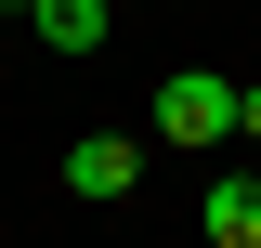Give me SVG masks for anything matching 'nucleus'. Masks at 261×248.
<instances>
[{
	"mask_svg": "<svg viewBox=\"0 0 261 248\" xmlns=\"http://www.w3.org/2000/svg\"><path fill=\"white\" fill-rule=\"evenodd\" d=\"M222 131H235V79H196V65H170V79H157V144H222Z\"/></svg>",
	"mask_w": 261,
	"mask_h": 248,
	"instance_id": "f257e3e1",
	"label": "nucleus"
},
{
	"mask_svg": "<svg viewBox=\"0 0 261 248\" xmlns=\"http://www.w3.org/2000/svg\"><path fill=\"white\" fill-rule=\"evenodd\" d=\"M65 183L79 196H130L144 183V144H130V131H79V144H65Z\"/></svg>",
	"mask_w": 261,
	"mask_h": 248,
	"instance_id": "f03ea898",
	"label": "nucleus"
},
{
	"mask_svg": "<svg viewBox=\"0 0 261 248\" xmlns=\"http://www.w3.org/2000/svg\"><path fill=\"white\" fill-rule=\"evenodd\" d=\"M27 27L53 53H105V0H27Z\"/></svg>",
	"mask_w": 261,
	"mask_h": 248,
	"instance_id": "7ed1b4c3",
	"label": "nucleus"
},
{
	"mask_svg": "<svg viewBox=\"0 0 261 248\" xmlns=\"http://www.w3.org/2000/svg\"><path fill=\"white\" fill-rule=\"evenodd\" d=\"M261 235V170L248 183H209V248H248Z\"/></svg>",
	"mask_w": 261,
	"mask_h": 248,
	"instance_id": "20e7f679",
	"label": "nucleus"
},
{
	"mask_svg": "<svg viewBox=\"0 0 261 248\" xmlns=\"http://www.w3.org/2000/svg\"><path fill=\"white\" fill-rule=\"evenodd\" d=\"M235 131H248V144H261V79H235Z\"/></svg>",
	"mask_w": 261,
	"mask_h": 248,
	"instance_id": "39448f33",
	"label": "nucleus"
},
{
	"mask_svg": "<svg viewBox=\"0 0 261 248\" xmlns=\"http://www.w3.org/2000/svg\"><path fill=\"white\" fill-rule=\"evenodd\" d=\"M13 13H27V0H13Z\"/></svg>",
	"mask_w": 261,
	"mask_h": 248,
	"instance_id": "423d86ee",
	"label": "nucleus"
},
{
	"mask_svg": "<svg viewBox=\"0 0 261 248\" xmlns=\"http://www.w3.org/2000/svg\"><path fill=\"white\" fill-rule=\"evenodd\" d=\"M248 248H261V235H248Z\"/></svg>",
	"mask_w": 261,
	"mask_h": 248,
	"instance_id": "0eeeda50",
	"label": "nucleus"
}]
</instances>
